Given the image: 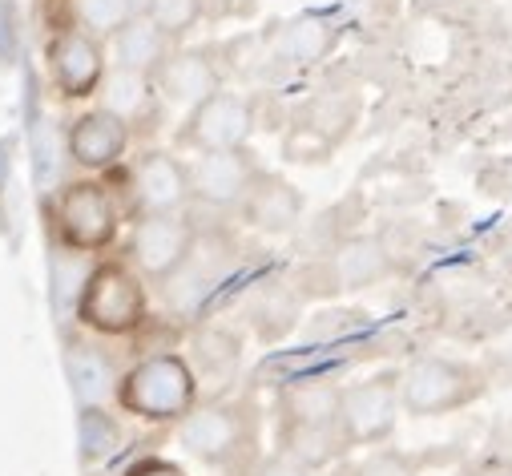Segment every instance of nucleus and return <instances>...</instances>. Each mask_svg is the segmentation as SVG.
<instances>
[{"label":"nucleus","instance_id":"24","mask_svg":"<svg viewBox=\"0 0 512 476\" xmlns=\"http://www.w3.org/2000/svg\"><path fill=\"white\" fill-rule=\"evenodd\" d=\"M331 45H335V33L327 25H319V21H291V25H283L275 53L283 61H291V65H315V61H323L331 53Z\"/></svg>","mask_w":512,"mask_h":476},{"label":"nucleus","instance_id":"19","mask_svg":"<svg viewBox=\"0 0 512 476\" xmlns=\"http://www.w3.org/2000/svg\"><path fill=\"white\" fill-rule=\"evenodd\" d=\"M323 271L331 279V291H359V287H371V283L392 275V255L379 238L355 234V238H343V243L327 255Z\"/></svg>","mask_w":512,"mask_h":476},{"label":"nucleus","instance_id":"10","mask_svg":"<svg viewBox=\"0 0 512 476\" xmlns=\"http://www.w3.org/2000/svg\"><path fill=\"white\" fill-rule=\"evenodd\" d=\"M404 404H400V372H379L371 380L347 384L339 392V428L351 448L383 444L396 432Z\"/></svg>","mask_w":512,"mask_h":476},{"label":"nucleus","instance_id":"29","mask_svg":"<svg viewBox=\"0 0 512 476\" xmlns=\"http://www.w3.org/2000/svg\"><path fill=\"white\" fill-rule=\"evenodd\" d=\"M121 476H186V468L166 460V456H138Z\"/></svg>","mask_w":512,"mask_h":476},{"label":"nucleus","instance_id":"30","mask_svg":"<svg viewBox=\"0 0 512 476\" xmlns=\"http://www.w3.org/2000/svg\"><path fill=\"white\" fill-rule=\"evenodd\" d=\"M13 154H17V138H0V230H5V194L13 182Z\"/></svg>","mask_w":512,"mask_h":476},{"label":"nucleus","instance_id":"21","mask_svg":"<svg viewBox=\"0 0 512 476\" xmlns=\"http://www.w3.org/2000/svg\"><path fill=\"white\" fill-rule=\"evenodd\" d=\"M134 17H142V9L134 5V0H65V21L61 25H73V29L109 45Z\"/></svg>","mask_w":512,"mask_h":476},{"label":"nucleus","instance_id":"20","mask_svg":"<svg viewBox=\"0 0 512 476\" xmlns=\"http://www.w3.org/2000/svg\"><path fill=\"white\" fill-rule=\"evenodd\" d=\"M174 49H178V45L142 13V17H134L130 25H125V29L109 41V65L134 69V73H146V77H158Z\"/></svg>","mask_w":512,"mask_h":476},{"label":"nucleus","instance_id":"4","mask_svg":"<svg viewBox=\"0 0 512 476\" xmlns=\"http://www.w3.org/2000/svg\"><path fill=\"white\" fill-rule=\"evenodd\" d=\"M117 408L142 424H178L198 408V376L186 355L150 351L125 368L117 384Z\"/></svg>","mask_w":512,"mask_h":476},{"label":"nucleus","instance_id":"1","mask_svg":"<svg viewBox=\"0 0 512 476\" xmlns=\"http://www.w3.org/2000/svg\"><path fill=\"white\" fill-rule=\"evenodd\" d=\"M45 218H49L53 243L61 251L101 259L117 247L121 226L130 218V206H125V194L113 182V174H81V178L61 182L49 194Z\"/></svg>","mask_w":512,"mask_h":476},{"label":"nucleus","instance_id":"31","mask_svg":"<svg viewBox=\"0 0 512 476\" xmlns=\"http://www.w3.org/2000/svg\"><path fill=\"white\" fill-rule=\"evenodd\" d=\"M134 5H138V9H142V13H146V9H150V0H134Z\"/></svg>","mask_w":512,"mask_h":476},{"label":"nucleus","instance_id":"9","mask_svg":"<svg viewBox=\"0 0 512 476\" xmlns=\"http://www.w3.org/2000/svg\"><path fill=\"white\" fill-rule=\"evenodd\" d=\"M259 126V101L242 89H218L214 97L186 109L174 130V150L210 154V150H238L250 142Z\"/></svg>","mask_w":512,"mask_h":476},{"label":"nucleus","instance_id":"6","mask_svg":"<svg viewBox=\"0 0 512 476\" xmlns=\"http://www.w3.org/2000/svg\"><path fill=\"white\" fill-rule=\"evenodd\" d=\"M488 380L476 364L452 355H420L400 372V404L408 416H448L484 396Z\"/></svg>","mask_w":512,"mask_h":476},{"label":"nucleus","instance_id":"23","mask_svg":"<svg viewBox=\"0 0 512 476\" xmlns=\"http://www.w3.org/2000/svg\"><path fill=\"white\" fill-rule=\"evenodd\" d=\"M77 440H81V460L85 464H105L125 448V428L109 408H81Z\"/></svg>","mask_w":512,"mask_h":476},{"label":"nucleus","instance_id":"26","mask_svg":"<svg viewBox=\"0 0 512 476\" xmlns=\"http://www.w3.org/2000/svg\"><path fill=\"white\" fill-rule=\"evenodd\" d=\"M146 17H150L174 45H182V41L202 25V17H206V0H150Z\"/></svg>","mask_w":512,"mask_h":476},{"label":"nucleus","instance_id":"14","mask_svg":"<svg viewBox=\"0 0 512 476\" xmlns=\"http://www.w3.org/2000/svg\"><path fill=\"white\" fill-rule=\"evenodd\" d=\"M154 81H158V93L166 105L194 109L198 101L226 89V65H222L214 45H206V49L202 45H178Z\"/></svg>","mask_w":512,"mask_h":476},{"label":"nucleus","instance_id":"13","mask_svg":"<svg viewBox=\"0 0 512 476\" xmlns=\"http://www.w3.org/2000/svg\"><path fill=\"white\" fill-rule=\"evenodd\" d=\"M259 174H263V166H259V158L250 154V146L194 154V162H190L194 202H202L210 210H238L246 190L254 186Z\"/></svg>","mask_w":512,"mask_h":476},{"label":"nucleus","instance_id":"11","mask_svg":"<svg viewBox=\"0 0 512 476\" xmlns=\"http://www.w3.org/2000/svg\"><path fill=\"white\" fill-rule=\"evenodd\" d=\"M45 69H49L53 89L65 101L97 97V89L109 73V45L73 25H53V33L45 41Z\"/></svg>","mask_w":512,"mask_h":476},{"label":"nucleus","instance_id":"15","mask_svg":"<svg viewBox=\"0 0 512 476\" xmlns=\"http://www.w3.org/2000/svg\"><path fill=\"white\" fill-rule=\"evenodd\" d=\"M355 122V101L331 93V97H315L303 113H295V130L287 138V158L291 162H311V158H327Z\"/></svg>","mask_w":512,"mask_h":476},{"label":"nucleus","instance_id":"7","mask_svg":"<svg viewBox=\"0 0 512 476\" xmlns=\"http://www.w3.org/2000/svg\"><path fill=\"white\" fill-rule=\"evenodd\" d=\"M202 226L190 210L182 214H142L134 218V230L125 238V263H130L146 283H170L198 251Z\"/></svg>","mask_w":512,"mask_h":476},{"label":"nucleus","instance_id":"2","mask_svg":"<svg viewBox=\"0 0 512 476\" xmlns=\"http://www.w3.org/2000/svg\"><path fill=\"white\" fill-rule=\"evenodd\" d=\"M174 436L194 460L246 476L263 456V412L250 396H214L178 420Z\"/></svg>","mask_w":512,"mask_h":476},{"label":"nucleus","instance_id":"5","mask_svg":"<svg viewBox=\"0 0 512 476\" xmlns=\"http://www.w3.org/2000/svg\"><path fill=\"white\" fill-rule=\"evenodd\" d=\"M339 392L343 388L327 380L291 384L279 396V452H291L311 468L339 460L351 448L339 428Z\"/></svg>","mask_w":512,"mask_h":476},{"label":"nucleus","instance_id":"28","mask_svg":"<svg viewBox=\"0 0 512 476\" xmlns=\"http://www.w3.org/2000/svg\"><path fill=\"white\" fill-rule=\"evenodd\" d=\"M355 476H416V468L408 464L404 452H379V456H371Z\"/></svg>","mask_w":512,"mask_h":476},{"label":"nucleus","instance_id":"3","mask_svg":"<svg viewBox=\"0 0 512 476\" xmlns=\"http://www.w3.org/2000/svg\"><path fill=\"white\" fill-rule=\"evenodd\" d=\"M73 315L97 339H130L150 323L146 279L125 259H93L73 303Z\"/></svg>","mask_w":512,"mask_h":476},{"label":"nucleus","instance_id":"17","mask_svg":"<svg viewBox=\"0 0 512 476\" xmlns=\"http://www.w3.org/2000/svg\"><path fill=\"white\" fill-rule=\"evenodd\" d=\"M238 218L250 226V230H259V234H291L299 230L303 222V194L283 178V174H271L263 170L259 178H254V186L246 190L242 206H238Z\"/></svg>","mask_w":512,"mask_h":476},{"label":"nucleus","instance_id":"12","mask_svg":"<svg viewBox=\"0 0 512 476\" xmlns=\"http://www.w3.org/2000/svg\"><path fill=\"white\" fill-rule=\"evenodd\" d=\"M65 146H69V162L81 174H113L134 146V130L117 113L93 105L65 126Z\"/></svg>","mask_w":512,"mask_h":476},{"label":"nucleus","instance_id":"25","mask_svg":"<svg viewBox=\"0 0 512 476\" xmlns=\"http://www.w3.org/2000/svg\"><path fill=\"white\" fill-rule=\"evenodd\" d=\"M250 323H254V331H259L263 339H279V335H287L291 327H295V315H299V299L291 295V291H283V287H267V291H259L250 299Z\"/></svg>","mask_w":512,"mask_h":476},{"label":"nucleus","instance_id":"22","mask_svg":"<svg viewBox=\"0 0 512 476\" xmlns=\"http://www.w3.org/2000/svg\"><path fill=\"white\" fill-rule=\"evenodd\" d=\"M242 360V339L226 327H202L194 335V376L198 380H226L238 372Z\"/></svg>","mask_w":512,"mask_h":476},{"label":"nucleus","instance_id":"16","mask_svg":"<svg viewBox=\"0 0 512 476\" xmlns=\"http://www.w3.org/2000/svg\"><path fill=\"white\" fill-rule=\"evenodd\" d=\"M97 105L117 113L125 126L134 130V138L158 130V117H162V93H158V81L146 77V73H134V69H121V65H109L101 89H97Z\"/></svg>","mask_w":512,"mask_h":476},{"label":"nucleus","instance_id":"8","mask_svg":"<svg viewBox=\"0 0 512 476\" xmlns=\"http://www.w3.org/2000/svg\"><path fill=\"white\" fill-rule=\"evenodd\" d=\"M121 194L130 206V222L142 214H182L194 206V178L182 150L150 146L121 174Z\"/></svg>","mask_w":512,"mask_h":476},{"label":"nucleus","instance_id":"18","mask_svg":"<svg viewBox=\"0 0 512 476\" xmlns=\"http://www.w3.org/2000/svg\"><path fill=\"white\" fill-rule=\"evenodd\" d=\"M65 372H69V388L77 396L81 408H109L117 404V384L125 376V368L113 364V355L105 351V339H73L65 347Z\"/></svg>","mask_w":512,"mask_h":476},{"label":"nucleus","instance_id":"27","mask_svg":"<svg viewBox=\"0 0 512 476\" xmlns=\"http://www.w3.org/2000/svg\"><path fill=\"white\" fill-rule=\"evenodd\" d=\"M246 476H315V468L303 464V460H295L291 452H271V456L254 460V468Z\"/></svg>","mask_w":512,"mask_h":476}]
</instances>
